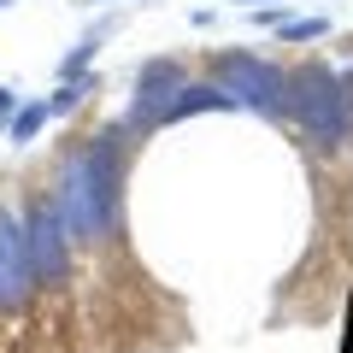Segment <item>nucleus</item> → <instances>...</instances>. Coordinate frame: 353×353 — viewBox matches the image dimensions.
Masks as SVG:
<instances>
[{"mask_svg": "<svg viewBox=\"0 0 353 353\" xmlns=\"http://www.w3.org/2000/svg\"><path fill=\"white\" fill-rule=\"evenodd\" d=\"M118 183H124L118 136H94L59 171V189H53V212H59L65 236L83 241V248H94L101 236H112V224H118Z\"/></svg>", "mask_w": 353, "mask_h": 353, "instance_id": "f257e3e1", "label": "nucleus"}, {"mask_svg": "<svg viewBox=\"0 0 353 353\" xmlns=\"http://www.w3.org/2000/svg\"><path fill=\"white\" fill-rule=\"evenodd\" d=\"M283 112L306 130L312 141L336 148L347 141V124H353V94L330 65H301V71L283 77Z\"/></svg>", "mask_w": 353, "mask_h": 353, "instance_id": "f03ea898", "label": "nucleus"}, {"mask_svg": "<svg viewBox=\"0 0 353 353\" xmlns=\"http://www.w3.org/2000/svg\"><path fill=\"white\" fill-rule=\"evenodd\" d=\"M218 83L230 101L253 106V112H283V71L253 53H218Z\"/></svg>", "mask_w": 353, "mask_h": 353, "instance_id": "7ed1b4c3", "label": "nucleus"}, {"mask_svg": "<svg viewBox=\"0 0 353 353\" xmlns=\"http://www.w3.org/2000/svg\"><path fill=\"white\" fill-rule=\"evenodd\" d=\"M183 94V71H176L171 59H153L148 71H141V83H136V124L141 130H153V124H165V112H171V101Z\"/></svg>", "mask_w": 353, "mask_h": 353, "instance_id": "20e7f679", "label": "nucleus"}, {"mask_svg": "<svg viewBox=\"0 0 353 353\" xmlns=\"http://www.w3.org/2000/svg\"><path fill=\"white\" fill-rule=\"evenodd\" d=\"M283 36H289V41H312V36H324V18H301V24H283Z\"/></svg>", "mask_w": 353, "mask_h": 353, "instance_id": "39448f33", "label": "nucleus"}, {"mask_svg": "<svg viewBox=\"0 0 353 353\" xmlns=\"http://www.w3.org/2000/svg\"><path fill=\"white\" fill-rule=\"evenodd\" d=\"M77 101H83V88H59V101H53V106H48V112H71V106H77Z\"/></svg>", "mask_w": 353, "mask_h": 353, "instance_id": "423d86ee", "label": "nucleus"}, {"mask_svg": "<svg viewBox=\"0 0 353 353\" xmlns=\"http://www.w3.org/2000/svg\"><path fill=\"white\" fill-rule=\"evenodd\" d=\"M6 112H12V94H6V88H0V124H6Z\"/></svg>", "mask_w": 353, "mask_h": 353, "instance_id": "0eeeda50", "label": "nucleus"}]
</instances>
